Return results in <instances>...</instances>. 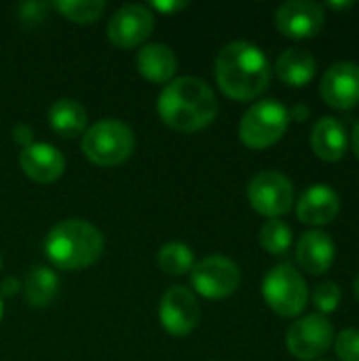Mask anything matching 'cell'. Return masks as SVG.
Listing matches in <instances>:
<instances>
[{
    "instance_id": "83f0119b",
    "label": "cell",
    "mask_w": 359,
    "mask_h": 361,
    "mask_svg": "<svg viewBox=\"0 0 359 361\" xmlns=\"http://www.w3.org/2000/svg\"><path fill=\"white\" fill-rule=\"evenodd\" d=\"M152 8H157V11H161V13H178V11H182V8H186L188 4L186 2H176V0H171V2H161V0H152V4H150Z\"/></svg>"
},
{
    "instance_id": "cb8c5ba5",
    "label": "cell",
    "mask_w": 359,
    "mask_h": 361,
    "mask_svg": "<svg viewBox=\"0 0 359 361\" xmlns=\"http://www.w3.org/2000/svg\"><path fill=\"white\" fill-rule=\"evenodd\" d=\"M260 245L273 256H284L292 245V228L279 218L267 220L260 228Z\"/></svg>"
},
{
    "instance_id": "9a60e30c",
    "label": "cell",
    "mask_w": 359,
    "mask_h": 361,
    "mask_svg": "<svg viewBox=\"0 0 359 361\" xmlns=\"http://www.w3.org/2000/svg\"><path fill=\"white\" fill-rule=\"evenodd\" d=\"M19 165L23 173L38 184H51L59 180L66 169L63 154L55 146L44 142H32L30 146H25L19 154Z\"/></svg>"
},
{
    "instance_id": "f546056e",
    "label": "cell",
    "mask_w": 359,
    "mask_h": 361,
    "mask_svg": "<svg viewBox=\"0 0 359 361\" xmlns=\"http://www.w3.org/2000/svg\"><path fill=\"white\" fill-rule=\"evenodd\" d=\"M288 114H290V121H292V118H294V121H307V118H309V108L303 106V104H298V106H294L292 110H288Z\"/></svg>"
},
{
    "instance_id": "8992f818",
    "label": "cell",
    "mask_w": 359,
    "mask_h": 361,
    "mask_svg": "<svg viewBox=\"0 0 359 361\" xmlns=\"http://www.w3.org/2000/svg\"><path fill=\"white\" fill-rule=\"evenodd\" d=\"M262 296L277 315L298 317L309 302V288L292 264H277L262 281Z\"/></svg>"
},
{
    "instance_id": "1f68e13d",
    "label": "cell",
    "mask_w": 359,
    "mask_h": 361,
    "mask_svg": "<svg viewBox=\"0 0 359 361\" xmlns=\"http://www.w3.org/2000/svg\"><path fill=\"white\" fill-rule=\"evenodd\" d=\"M351 148H353V154L359 159V121L351 131Z\"/></svg>"
},
{
    "instance_id": "3957f363",
    "label": "cell",
    "mask_w": 359,
    "mask_h": 361,
    "mask_svg": "<svg viewBox=\"0 0 359 361\" xmlns=\"http://www.w3.org/2000/svg\"><path fill=\"white\" fill-rule=\"evenodd\" d=\"M44 252L53 267L61 271H80L102 258L104 235L87 220H63L51 228Z\"/></svg>"
},
{
    "instance_id": "4fadbf2b",
    "label": "cell",
    "mask_w": 359,
    "mask_h": 361,
    "mask_svg": "<svg viewBox=\"0 0 359 361\" xmlns=\"http://www.w3.org/2000/svg\"><path fill=\"white\" fill-rule=\"evenodd\" d=\"M322 97L336 110H351L359 104V63L336 61L322 78Z\"/></svg>"
},
{
    "instance_id": "d590c367",
    "label": "cell",
    "mask_w": 359,
    "mask_h": 361,
    "mask_svg": "<svg viewBox=\"0 0 359 361\" xmlns=\"http://www.w3.org/2000/svg\"><path fill=\"white\" fill-rule=\"evenodd\" d=\"M0 267H2V260H0Z\"/></svg>"
},
{
    "instance_id": "277c9868",
    "label": "cell",
    "mask_w": 359,
    "mask_h": 361,
    "mask_svg": "<svg viewBox=\"0 0 359 361\" xmlns=\"http://www.w3.org/2000/svg\"><path fill=\"white\" fill-rule=\"evenodd\" d=\"M80 148L91 163L99 167H114L131 157L135 148V137L125 123L104 118L83 133Z\"/></svg>"
},
{
    "instance_id": "ba28073f",
    "label": "cell",
    "mask_w": 359,
    "mask_h": 361,
    "mask_svg": "<svg viewBox=\"0 0 359 361\" xmlns=\"http://www.w3.org/2000/svg\"><path fill=\"white\" fill-rule=\"evenodd\" d=\"M248 199L258 214L271 220L281 218L294 205V186L279 171H260L252 178L248 186Z\"/></svg>"
},
{
    "instance_id": "30bf717a",
    "label": "cell",
    "mask_w": 359,
    "mask_h": 361,
    "mask_svg": "<svg viewBox=\"0 0 359 361\" xmlns=\"http://www.w3.org/2000/svg\"><path fill=\"white\" fill-rule=\"evenodd\" d=\"M326 8L311 0H288L275 11L277 30L294 40H307L322 32Z\"/></svg>"
},
{
    "instance_id": "d4e9b609",
    "label": "cell",
    "mask_w": 359,
    "mask_h": 361,
    "mask_svg": "<svg viewBox=\"0 0 359 361\" xmlns=\"http://www.w3.org/2000/svg\"><path fill=\"white\" fill-rule=\"evenodd\" d=\"M341 298H343L341 288L334 281H324L313 292V305L320 311V315L334 313L339 309V305H341Z\"/></svg>"
},
{
    "instance_id": "8d00e7d4",
    "label": "cell",
    "mask_w": 359,
    "mask_h": 361,
    "mask_svg": "<svg viewBox=\"0 0 359 361\" xmlns=\"http://www.w3.org/2000/svg\"><path fill=\"white\" fill-rule=\"evenodd\" d=\"M322 361H328V360H322Z\"/></svg>"
},
{
    "instance_id": "44dd1931",
    "label": "cell",
    "mask_w": 359,
    "mask_h": 361,
    "mask_svg": "<svg viewBox=\"0 0 359 361\" xmlns=\"http://www.w3.org/2000/svg\"><path fill=\"white\" fill-rule=\"evenodd\" d=\"M57 288H59V279L49 267H34L25 277L23 294L30 307L44 309L55 300Z\"/></svg>"
},
{
    "instance_id": "836d02e7",
    "label": "cell",
    "mask_w": 359,
    "mask_h": 361,
    "mask_svg": "<svg viewBox=\"0 0 359 361\" xmlns=\"http://www.w3.org/2000/svg\"><path fill=\"white\" fill-rule=\"evenodd\" d=\"M353 292H355V296H358V300H359V275H358V279H355V283H353Z\"/></svg>"
},
{
    "instance_id": "d6986e66",
    "label": "cell",
    "mask_w": 359,
    "mask_h": 361,
    "mask_svg": "<svg viewBox=\"0 0 359 361\" xmlns=\"http://www.w3.org/2000/svg\"><path fill=\"white\" fill-rule=\"evenodd\" d=\"M315 70H317L315 57L300 47L286 49L275 61V72L279 80L290 87H307L313 80Z\"/></svg>"
},
{
    "instance_id": "d6a6232c",
    "label": "cell",
    "mask_w": 359,
    "mask_h": 361,
    "mask_svg": "<svg viewBox=\"0 0 359 361\" xmlns=\"http://www.w3.org/2000/svg\"><path fill=\"white\" fill-rule=\"evenodd\" d=\"M330 8H351L353 2H328Z\"/></svg>"
},
{
    "instance_id": "7a4b0ae2",
    "label": "cell",
    "mask_w": 359,
    "mask_h": 361,
    "mask_svg": "<svg viewBox=\"0 0 359 361\" xmlns=\"http://www.w3.org/2000/svg\"><path fill=\"white\" fill-rule=\"evenodd\" d=\"M157 110L167 127L193 133L214 123L218 114V99L205 80L197 76H180L163 89Z\"/></svg>"
},
{
    "instance_id": "484cf974",
    "label": "cell",
    "mask_w": 359,
    "mask_h": 361,
    "mask_svg": "<svg viewBox=\"0 0 359 361\" xmlns=\"http://www.w3.org/2000/svg\"><path fill=\"white\" fill-rule=\"evenodd\" d=\"M334 351L341 361H359V330H343L334 338Z\"/></svg>"
},
{
    "instance_id": "5b68a950",
    "label": "cell",
    "mask_w": 359,
    "mask_h": 361,
    "mask_svg": "<svg viewBox=\"0 0 359 361\" xmlns=\"http://www.w3.org/2000/svg\"><path fill=\"white\" fill-rule=\"evenodd\" d=\"M290 114L284 104L277 99L256 102L239 123V140L254 150L269 148L277 144L288 131Z\"/></svg>"
},
{
    "instance_id": "7402d4cb",
    "label": "cell",
    "mask_w": 359,
    "mask_h": 361,
    "mask_svg": "<svg viewBox=\"0 0 359 361\" xmlns=\"http://www.w3.org/2000/svg\"><path fill=\"white\" fill-rule=\"evenodd\" d=\"M159 269L167 275H186L195 267V254L188 245L184 243H165L159 252Z\"/></svg>"
},
{
    "instance_id": "f1b7e54d",
    "label": "cell",
    "mask_w": 359,
    "mask_h": 361,
    "mask_svg": "<svg viewBox=\"0 0 359 361\" xmlns=\"http://www.w3.org/2000/svg\"><path fill=\"white\" fill-rule=\"evenodd\" d=\"M13 140H15L17 144H21L23 148L30 146V144H32V131H30V127H25V125L15 127V129H13Z\"/></svg>"
},
{
    "instance_id": "52a82bcc",
    "label": "cell",
    "mask_w": 359,
    "mask_h": 361,
    "mask_svg": "<svg viewBox=\"0 0 359 361\" xmlns=\"http://www.w3.org/2000/svg\"><path fill=\"white\" fill-rule=\"evenodd\" d=\"M190 281L199 296L209 300H222L237 292L241 283V273L231 258L207 256L193 267Z\"/></svg>"
},
{
    "instance_id": "7c38bea8",
    "label": "cell",
    "mask_w": 359,
    "mask_h": 361,
    "mask_svg": "<svg viewBox=\"0 0 359 361\" xmlns=\"http://www.w3.org/2000/svg\"><path fill=\"white\" fill-rule=\"evenodd\" d=\"M154 27V17L144 4H125L108 21V38L118 49L142 44Z\"/></svg>"
},
{
    "instance_id": "e0dca14e",
    "label": "cell",
    "mask_w": 359,
    "mask_h": 361,
    "mask_svg": "<svg viewBox=\"0 0 359 361\" xmlns=\"http://www.w3.org/2000/svg\"><path fill=\"white\" fill-rule=\"evenodd\" d=\"M135 66H138V72L146 80L165 85V82H171V78L178 70V59H176V53L171 51V47L152 42L138 51Z\"/></svg>"
},
{
    "instance_id": "9c48e42d",
    "label": "cell",
    "mask_w": 359,
    "mask_h": 361,
    "mask_svg": "<svg viewBox=\"0 0 359 361\" xmlns=\"http://www.w3.org/2000/svg\"><path fill=\"white\" fill-rule=\"evenodd\" d=\"M332 343H334V328L328 322V317L320 313L296 319L286 334L288 351L296 360L303 361L320 360L332 347Z\"/></svg>"
},
{
    "instance_id": "ac0fdd59",
    "label": "cell",
    "mask_w": 359,
    "mask_h": 361,
    "mask_svg": "<svg viewBox=\"0 0 359 361\" xmlns=\"http://www.w3.org/2000/svg\"><path fill=\"white\" fill-rule=\"evenodd\" d=\"M347 146H349V137L341 121L332 116H324L315 123L311 131V148L322 161L326 163L341 161L347 152Z\"/></svg>"
},
{
    "instance_id": "e575fe53",
    "label": "cell",
    "mask_w": 359,
    "mask_h": 361,
    "mask_svg": "<svg viewBox=\"0 0 359 361\" xmlns=\"http://www.w3.org/2000/svg\"><path fill=\"white\" fill-rule=\"evenodd\" d=\"M0 317H2V300H0Z\"/></svg>"
},
{
    "instance_id": "4dcf8cb0",
    "label": "cell",
    "mask_w": 359,
    "mask_h": 361,
    "mask_svg": "<svg viewBox=\"0 0 359 361\" xmlns=\"http://www.w3.org/2000/svg\"><path fill=\"white\" fill-rule=\"evenodd\" d=\"M17 292H19V281L17 279L8 277V279L2 281V296H15Z\"/></svg>"
},
{
    "instance_id": "5bb4252c",
    "label": "cell",
    "mask_w": 359,
    "mask_h": 361,
    "mask_svg": "<svg viewBox=\"0 0 359 361\" xmlns=\"http://www.w3.org/2000/svg\"><path fill=\"white\" fill-rule=\"evenodd\" d=\"M341 212V199L334 188L328 184H313L309 186L296 205V216L303 224L309 226H326L336 220Z\"/></svg>"
},
{
    "instance_id": "ffe728a7",
    "label": "cell",
    "mask_w": 359,
    "mask_h": 361,
    "mask_svg": "<svg viewBox=\"0 0 359 361\" xmlns=\"http://www.w3.org/2000/svg\"><path fill=\"white\" fill-rule=\"evenodd\" d=\"M87 110L76 99H57L49 108V125L59 137H76L87 131Z\"/></svg>"
},
{
    "instance_id": "6da1fadb",
    "label": "cell",
    "mask_w": 359,
    "mask_h": 361,
    "mask_svg": "<svg viewBox=\"0 0 359 361\" xmlns=\"http://www.w3.org/2000/svg\"><path fill=\"white\" fill-rule=\"evenodd\" d=\"M216 82L231 99H256L271 82V63L260 47L233 40L216 57Z\"/></svg>"
},
{
    "instance_id": "4316f807",
    "label": "cell",
    "mask_w": 359,
    "mask_h": 361,
    "mask_svg": "<svg viewBox=\"0 0 359 361\" xmlns=\"http://www.w3.org/2000/svg\"><path fill=\"white\" fill-rule=\"evenodd\" d=\"M47 8H49L47 2H25V4H19L17 6V15L25 23H38V21L44 19Z\"/></svg>"
},
{
    "instance_id": "603a6c76",
    "label": "cell",
    "mask_w": 359,
    "mask_h": 361,
    "mask_svg": "<svg viewBox=\"0 0 359 361\" xmlns=\"http://www.w3.org/2000/svg\"><path fill=\"white\" fill-rule=\"evenodd\" d=\"M53 8L74 23H93L106 11V2L104 0H59V2H53Z\"/></svg>"
},
{
    "instance_id": "2e32d148",
    "label": "cell",
    "mask_w": 359,
    "mask_h": 361,
    "mask_svg": "<svg viewBox=\"0 0 359 361\" xmlns=\"http://www.w3.org/2000/svg\"><path fill=\"white\" fill-rule=\"evenodd\" d=\"M296 258L303 271L311 275H324L332 269L336 258V245L324 231H309L298 239Z\"/></svg>"
},
{
    "instance_id": "8fae6325",
    "label": "cell",
    "mask_w": 359,
    "mask_h": 361,
    "mask_svg": "<svg viewBox=\"0 0 359 361\" xmlns=\"http://www.w3.org/2000/svg\"><path fill=\"white\" fill-rule=\"evenodd\" d=\"M159 317L167 334L182 338V336H188L197 328L201 319V307L188 288L174 286L165 292L161 300Z\"/></svg>"
}]
</instances>
